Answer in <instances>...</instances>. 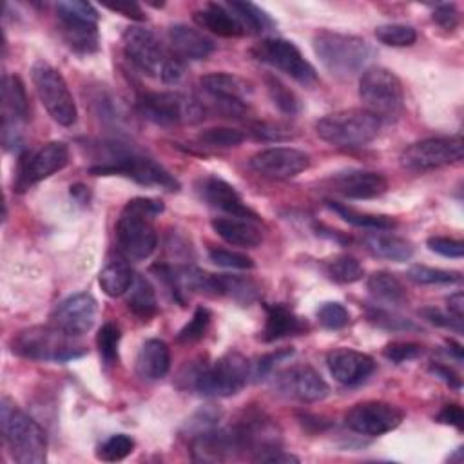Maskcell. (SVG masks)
I'll return each instance as SVG.
<instances>
[{
    "mask_svg": "<svg viewBox=\"0 0 464 464\" xmlns=\"http://www.w3.org/2000/svg\"><path fill=\"white\" fill-rule=\"evenodd\" d=\"M2 433L9 455L18 464H42L47 457V435L27 413L7 397L2 399Z\"/></svg>",
    "mask_w": 464,
    "mask_h": 464,
    "instance_id": "3",
    "label": "cell"
},
{
    "mask_svg": "<svg viewBox=\"0 0 464 464\" xmlns=\"http://www.w3.org/2000/svg\"><path fill=\"white\" fill-rule=\"evenodd\" d=\"M462 154L460 136L426 138L408 145L401 154V163L410 170H431L460 161Z\"/></svg>",
    "mask_w": 464,
    "mask_h": 464,
    "instance_id": "14",
    "label": "cell"
},
{
    "mask_svg": "<svg viewBox=\"0 0 464 464\" xmlns=\"http://www.w3.org/2000/svg\"><path fill=\"white\" fill-rule=\"evenodd\" d=\"M163 212V203L154 198H134L120 212L114 236L125 259H147L158 246L154 218Z\"/></svg>",
    "mask_w": 464,
    "mask_h": 464,
    "instance_id": "1",
    "label": "cell"
},
{
    "mask_svg": "<svg viewBox=\"0 0 464 464\" xmlns=\"http://www.w3.org/2000/svg\"><path fill=\"white\" fill-rule=\"evenodd\" d=\"M388 181L373 170H348L332 178V190L350 199H372L384 194Z\"/></svg>",
    "mask_w": 464,
    "mask_h": 464,
    "instance_id": "23",
    "label": "cell"
},
{
    "mask_svg": "<svg viewBox=\"0 0 464 464\" xmlns=\"http://www.w3.org/2000/svg\"><path fill=\"white\" fill-rule=\"evenodd\" d=\"M248 163L257 174L286 179L306 170L310 167V156L294 147H270L256 152Z\"/></svg>",
    "mask_w": 464,
    "mask_h": 464,
    "instance_id": "19",
    "label": "cell"
},
{
    "mask_svg": "<svg viewBox=\"0 0 464 464\" xmlns=\"http://www.w3.org/2000/svg\"><path fill=\"white\" fill-rule=\"evenodd\" d=\"M326 364L332 377L344 386L362 382L375 370V361L372 355L350 348L332 350L326 357Z\"/></svg>",
    "mask_w": 464,
    "mask_h": 464,
    "instance_id": "22",
    "label": "cell"
},
{
    "mask_svg": "<svg viewBox=\"0 0 464 464\" xmlns=\"http://www.w3.org/2000/svg\"><path fill=\"white\" fill-rule=\"evenodd\" d=\"M105 7L111 9V11H114V13L123 14V16H127V18L138 20V22L145 18V14H143V11H141V7H140L138 4H105Z\"/></svg>",
    "mask_w": 464,
    "mask_h": 464,
    "instance_id": "55",
    "label": "cell"
},
{
    "mask_svg": "<svg viewBox=\"0 0 464 464\" xmlns=\"http://www.w3.org/2000/svg\"><path fill=\"white\" fill-rule=\"evenodd\" d=\"M227 5L241 20L248 34H259L274 25L272 18L252 2H227Z\"/></svg>",
    "mask_w": 464,
    "mask_h": 464,
    "instance_id": "36",
    "label": "cell"
},
{
    "mask_svg": "<svg viewBox=\"0 0 464 464\" xmlns=\"http://www.w3.org/2000/svg\"><path fill=\"white\" fill-rule=\"evenodd\" d=\"M125 294H127V308L134 315H138L141 319H149L156 314V310H158L156 292L145 276L134 274L132 285L129 286V290Z\"/></svg>",
    "mask_w": 464,
    "mask_h": 464,
    "instance_id": "32",
    "label": "cell"
},
{
    "mask_svg": "<svg viewBox=\"0 0 464 464\" xmlns=\"http://www.w3.org/2000/svg\"><path fill=\"white\" fill-rule=\"evenodd\" d=\"M212 230L228 245L243 246V248H256L263 241L261 230L254 225V221L241 219V218H216L210 221Z\"/></svg>",
    "mask_w": 464,
    "mask_h": 464,
    "instance_id": "27",
    "label": "cell"
},
{
    "mask_svg": "<svg viewBox=\"0 0 464 464\" xmlns=\"http://www.w3.org/2000/svg\"><path fill=\"white\" fill-rule=\"evenodd\" d=\"M92 176H123L130 178L140 185L160 187L165 190H178L179 181L158 161L149 156L136 152H116L107 156L103 161L89 167Z\"/></svg>",
    "mask_w": 464,
    "mask_h": 464,
    "instance_id": "7",
    "label": "cell"
},
{
    "mask_svg": "<svg viewBox=\"0 0 464 464\" xmlns=\"http://www.w3.org/2000/svg\"><path fill=\"white\" fill-rule=\"evenodd\" d=\"M29 102L24 82L16 74H4L2 78V138L4 145L18 143L16 125L27 121Z\"/></svg>",
    "mask_w": 464,
    "mask_h": 464,
    "instance_id": "20",
    "label": "cell"
},
{
    "mask_svg": "<svg viewBox=\"0 0 464 464\" xmlns=\"http://www.w3.org/2000/svg\"><path fill=\"white\" fill-rule=\"evenodd\" d=\"M203 98L199 100L203 111L221 114L225 118H241L246 112V96L252 92L250 85L230 72H210L199 80Z\"/></svg>",
    "mask_w": 464,
    "mask_h": 464,
    "instance_id": "11",
    "label": "cell"
},
{
    "mask_svg": "<svg viewBox=\"0 0 464 464\" xmlns=\"http://www.w3.org/2000/svg\"><path fill=\"white\" fill-rule=\"evenodd\" d=\"M359 96L364 109L379 120H393L402 111L401 80L386 67H368L362 71Z\"/></svg>",
    "mask_w": 464,
    "mask_h": 464,
    "instance_id": "10",
    "label": "cell"
},
{
    "mask_svg": "<svg viewBox=\"0 0 464 464\" xmlns=\"http://www.w3.org/2000/svg\"><path fill=\"white\" fill-rule=\"evenodd\" d=\"M368 319L373 324L386 328V330H415L417 328L410 319H404L401 315H395V314H392L388 310H381V308H373L368 314Z\"/></svg>",
    "mask_w": 464,
    "mask_h": 464,
    "instance_id": "49",
    "label": "cell"
},
{
    "mask_svg": "<svg viewBox=\"0 0 464 464\" xmlns=\"http://www.w3.org/2000/svg\"><path fill=\"white\" fill-rule=\"evenodd\" d=\"M366 248L382 259L390 261H408L413 256V245L406 237L395 236V234H386L382 230H373L364 236Z\"/></svg>",
    "mask_w": 464,
    "mask_h": 464,
    "instance_id": "31",
    "label": "cell"
},
{
    "mask_svg": "<svg viewBox=\"0 0 464 464\" xmlns=\"http://www.w3.org/2000/svg\"><path fill=\"white\" fill-rule=\"evenodd\" d=\"M123 51L127 60L143 74L161 80L163 83H178L183 76V60L169 51L161 40L147 27L130 25L125 29Z\"/></svg>",
    "mask_w": 464,
    "mask_h": 464,
    "instance_id": "2",
    "label": "cell"
},
{
    "mask_svg": "<svg viewBox=\"0 0 464 464\" xmlns=\"http://www.w3.org/2000/svg\"><path fill=\"white\" fill-rule=\"evenodd\" d=\"M431 18L444 29H455L459 24V11L455 4H440L433 9Z\"/></svg>",
    "mask_w": 464,
    "mask_h": 464,
    "instance_id": "52",
    "label": "cell"
},
{
    "mask_svg": "<svg viewBox=\"0 0 464 464\" xmlns=\"http://www.w3.org/2000/svg\"><path fill=\"white\" fill-rule=\"evenodd\" d=\"M381 120L366 109H343L315 123V132L323 141L344 149L368 145L377 138Z\"/></svg>",
    "mask_w": 464,
    "mask_h": 464,
    "instance_id": "5",
    "label": "cell"
},
{
    "mask_svg": "<svg viewBox=\"0 0 464 464\" xmlns=\"http://www.w3.org/2000/svg\"><path fill=\"white\" fill-rule=\"evenodd\" d=\"M69 163V147L63 141H49L38 149L25 152L18 161L14 188L27 190L34 183L53 176Z\"/></svg>",
    "mask_w": 464,
    "mask_h": 464,
    "instance_id": "15",
    "label": "cell"
},
{
    "mask_svg": "<svg viewBox=\"0 0 464 464\" xmlns=\"http://www.w3.org/2000/svg\"><path fill=\"white\" fill-rule=\"evenodd\" d=\"M136 373L145 381H158L167 375L170 368V350L161 339H147L136 355Z\"/></svg>",
    "mask_w": 464,
    "mask_h": 464,
    "instance_id": "26",
    "label": "cell"
},
{
    "mask_svg": "<svg viewBox=\"0 0 464 464\" xmlns=\"http://www.w3.org/2000/svg\"><path fill=\"white\" fill-rule=\"evenodd\" d=\"M60 33L65 44L76 53H94L98 49V22L78 20V18H58Z\"/></svg>",
    "mask_w": 464,
    "mask_h": 464,
    "instance_id": "30",
    "label": "cell"
},
{
    "mask_svg": "<svg viewBox=\"0 0 464 464\" xmlns=\"http://www.w3.org/2000/svg\"><path fill=\"white\" fill-rule=\"evenodd\" d=\"M265 82H266V91H268V96H270L272 103H274L281 112L294 116V114H297V112L301 111V102H299V98H297L295 92H294L290 87H286L279 78L268 74Z\"/></svg>",
    "mask_w": 464,
    "mask_h": 464,
    "instance_id": "38",
    "label": "cell"
},
{
    "mask_svg": "<svg viewBox=\"0 0 464 464\" xmlns=\"http://www.w3.org/2000/svg\"><path fill=\"white\" fill-rule=\"evenodd\" d=\"M31 80L40 98V103L44 105L47 114L58 125L71 127L76 121L78 111L62 72L54 69L51 63L38 60L31 67Z\"/></svg>",
    "mask_w": 464,
    "mask_h": 464,
    "instance_id": "9",
    "label": "cell"
},
{
    "mask_svg": "<svg viewBox=\"0 0 464 464\" xmlns=\"http://www.w3.org/2000/svg\"><path fill=\"white\" fill-rule=\"evenodd\" d=\"M56 16L58 18H80L89 22H98V11L89 2L80 0H67L56 4Z\"/></svg>",
    "mask_w": 464,
    "mask_h": 464,
    "instance_id": "47",
    "label": "cell"
},
{
    "mask_svg": "<svg viewBox=\"0 0 464 464\" xmlns=\"http://www.w3.org/2000/svg\"><path fill=\"white\" fill-rule=\"evenodd\" d=\"M210 324V312L205 306H198L190 317V321L178 332L179 343H194L199 341Z\"/></svg>",
    "mask_w": 464,
    "mask_h": 464,
    "instance_id": "44",
    "label": "cell"
},
{
    "mask_svg": "<svg viewBox=\"0 0 464 464\" xmlns=\"http://www.w3.org/2000/svg\"><path fill=\"white\" fill-rule=\"evenodd\" d=\"M120 328L114 323H103L98 330L96 335V344H98V352L103 359L105 364H116L118 362V346H120Z\"/></svg>",
    "mask_w": 464,
    "mask_h": 464,
    "instance_id": "43",
    "label": "cell"
},
{
    "mask_svg": "<svg viewBox=\"0 0 464 464\" xmlns=\"http://www.w3.org/2000/svg\"><path fill=\"white\" fill-rule=\"evenodd\" d=\"M96 312H98L96 299L87 292H80L58 303L51 314V319H53V326H56L58 330H62L71 337H78L87 334L92 328Z\"/></svg>",
    "mask_w": 464,
    "mask_h": 464,
    "instance_id": "18",
    "label": "cell"
},
{
    "mask_svg": "<svg viewBox=\"0 0 464 464\" xmlns=\"http://www.w3.org/2000/svg\"><path fill=\"white\" fill-rule=\"evenodd\" d=\"M252 56L266 63L303 85H312L317 80L314 65L303 56L299 47L285 38H265L250 49Z\"/></svg>",
    "mask_w": 464,
    "mask_h": 464,
    "instance_id": "13",
    "label": "cell"
},
{
    "mask_svg": "<svg viewBox=\"0 0 464 464\" xmlns=\"http://www.w3.org/2000/svg\"><path fill=\"white\" fill-rule=\"evenodd\" d=\"M324 272L332 281L343 283V285L355 283L364 276L362 265L353 256H348V254H341L328 259L324 263Z\"/></svg>",
    "mask_w": 464,
    "mask_h": 464,
    "instance_id": "37",
    "label": "cell"
},
{
    "mask_svg": "<svg viewBox=\"0 0 464 464\" xmlns=\"http://www.w3.org/2000/svg\"><path fill=\"white\" fill-rule=\"evenodd\" d=\"M208 257L218 266L225 268H236V270H250L254 268V259L246 254L227 250V248H210Z\"/></svg>",
    "mask_w": 464,
    "mask_h": 464,
    "instance_id": "46",
    "label": "cell"
},
{
    "mask_svg": "<svg viewBox=\"0 0 464 464\" xmlns=\"http://www.w3.org/2000/svg\"><path fill=\"white\" fill-rule=\"evenodd\" d=\"M56 326H31L13 339V352L34 361L65 362L83 355L82 346Z\"/></svg>",
    "mask_w": 464,
    "mask_h": 464,
    "instance_id": "8",
    "label": "cell"
},
{
    "mask_svg": "<svg viewBox=\"0 0 464 464\" xmlns=\"http://www.w3.org/2000/svg\"><path fill=\"white\" fill-rule=\"evenodd\" d=\"M207 294L223 295L241 304H250L257 299V286L252 279L228 274H208Z\"/></svg>",
    "mask_w": 464,
    "mask_h": 464,
    "instance_id": "29",
    "label": "cell"
},
{
    "mask_svg": "<svg viewBox=\"0 0 464 464\" xmlns=\"http://www.w3.org/2000/svg\"><path fill=\"white\" fill-rule=\"evenodd\" d=\"M132 450H134V440L125 433H116L98 446L96 457L103 462H118L129 457Z\"/></svg>",
    "mask_w": 464,
    "mask_h": 464,
    "instance_id": "42",
    "label": "cell"
},
{
    "mask_svg": "<svg viewBox=\"0 0 464 464\" xmlns=\"http://www.w3.org/2000/svg\"><path fill=\"white\" fill-rule=\"evenodd\" d=\"M314 53L330 74L343 80L361 72L372 58V47L364 38L328 29L314 36Z\"/></svg>",
    "mask_w": 464,
    "mask_h": 464,
    "instance_id": "4",
    "label": "cell"
},
{
    "mask_svg": "<svg viewBox=\"0 0 464 464\" xmlns=\"http://www.w3.org/2000/svg\"><path fill=\"white\" fill-rule=\"evenodd\" d=\"M194 22L201 29H207L223 38H237L248 34L241 20L228 9L227 4H207L203 9L194 13Z\"/></svg>",
    "mask_w": 464,
    "mask_h": 464,
    "instance_id": "25",
    "label": "cell"
},
{
    "mask_svg": "<svg viewBox=\"0 0 464 464\" xmlns=\"http://www.w3.org/2000/svg\"><path fill=\"white\" fill-rule=\"evenodd\" d=\"M140 114L156 125H176L181 121H198L205 111L196 98L174 91L143 92L138 98Z\"/></svg>",
    "mask_w": 464,
    "mask_h": 464,
    "instance_id": "12",
    "label": "cell"
},
{
    "mask_svg": "<svg viewBox=\"0 0 464 464\" xmlns=\"http://www.w3.org/2000/svg\"><path fill=\"white\" fill-rule=\"evenodd\" d=\"M266 319L263 326V341H277L288 335H299L306 330V324L285 304H265Z\"/></svg>",
    "mask_w": 464,
    "mask_h": 464,
    "instance_id": "28",
    "label": "cell"
},
{
    "mask_svg": "<svg viewBox=\"0 0 464 464\" xmlns=\"http://www.w3.org/2000/svg\"><path fill=\"white\" fill-rule=\"evenodd\" d=\"M243 140H245V134L232 127H208L198 134L199 143H203L205 147H214V149L237 147Z\"/></svg>",
    "mask_w": 464,
    "mask_h": 464,
    "instance_id": "41",
    "label": "cell"
},
{
    "mask_svg": "<svg viewBox=\"0 0 464 464\" xmlns=\"http://www.w3.org/2000/svg\"><path fill=\"white\" fill-rule=\"evenodd\" d=\"M426 245L431 252L440 254L444 257L460 259L464 254V243L460 239H453V237H446V236H431V237H428Z\"/></svg>",
    "mask_w": 464,
    "mask_h": 464,
    "instance_id": "50",
    "label": "cell"
},
{
    "mask_svg": "<svg viewBox=\"0 0 464 464\" xmlns=\"http://www.w3.org/2000/svg\"><path fill=\"white\" fill-rule=\"evenodd\" d=\"M408 277L419 285H453L462 279L457 270L433 268L426 265H413L408 268Z\"/></svg>",
    "mask_w": 464,
    "mask_h": 464,
    "instance_id": "39",
    "label": "cell"
},
{
    "mask_svg": "<svg viewBox=\"0 0 464 464\" xmlns=\"http://www.w3.org/2000/svg\"><path fill=\"white\" fill-rule=\"evenodd\" d=\"M446 306H448V314L459 321H462L464 317V295L462 292H455L446 299Z\"/></svg>",
    "mask_w": 464,
    "mask_h": 464,
    "instance_id": "56",
    "label": "cell"
},
{
    "mask_svg": "<svg viewBox=\"0 0 464 464\" xmlns=\"http://www.w3.org/2000/svg\"><path fill=\"white\" fill-rule=\"evenodd\" d=\"M402 410L392 402L362 401L348 410L344 422L355 433L379 437L395 430L402 422Z\"/></svg>",
    "mask_w": 464,
    "mask_h": 464,
    "instance_id": "17",
    "label": "cell"
},
{
    "mask_svg": "<svg viewBox=\"0 0 464 464\" xmlns=\"http://www.w3.org/2000/svg\"><path fill=\"white\" fill-rule=\"evenodd\" d=\"M437 420L442 424H450L455 426L459 430H462L464 424V411L460 408V404H446L439 413H437Z\"/></svg>",
    "mask_w": 464,
    "mask_h": 464,
    "instance_id": "54",
    "label": "cell"
},
{
    "mask_svg": "<svg viewBox=\"0 0 464 464\" xmlns=\"http://www.w3.org/2000/svg\"><path fill=\"white\" fill-rule=\"evenodd\" d=\"M272 386L279 395L299 402L323 401L330 392L326 381L308 364H290L279 370L272 377Z\"/></svg>",
    "mask_w": 464,
    "mask_h": 464,
    "instance_id": "16",
    "label": "cell"
},
{
    "mask_svg": "<svg viewBox=\"0 0 464 464\" xmlns=\"http://www.w3.org/2000/svg\"><path fill=\"white\" fill-rule=\"evenodd\" d=\"M370 294L386 303V304H404L406 303V288L404 285L401 283V279L397 276H393L392 272H386V270H379V272H373L370 277H368V283H366Z\"/></svg>",
    "mask_w": 464,
    "mask_h": 464,
    "instance_id": "34",
    "label": "cell"
},
{
    "mask_svg": "<svg viewBox=\"0 0 464 464\" xmlns=\"http://www.w3.org/2000/svg\"><path fill=\"white\" fill-rule=\"evenodd\" d=\"M328 207L337 212L346 223L359 227V228H368V230H390L395 227V219H392L390 216H379V214H368V212H361L355 210L348 205H343L339 201H326Z\"/></svg>",
    "mask_w": 464,
    "mask_h": 464,
    "instance_id": "35",
    "label": "cell"
},
{
    "mask_svg": "<svg viewBox=\"0 0 464 464\" xmlns=\"http://www.w3.org/2000/svg\"><path fill=\"white\" fill-rule=\"evenodd\" d=\"M384 357L395 364L411 361L415 357H419L422 353V346L417 343H410V341H395L384 346L382 350Z\"/></svg>",
    "mask_w": 464,
    "mask_h": 464,
    "instance_id": "48",
    "label": "cell"
},
{
    "mask_svg": "<svg viewBox=\"0 0 464 464\" xmlns=\"http://www.w3.org/2000/svg\"><path fill=\"white\" fill-rule=\"evenodd\" d=\"M375 38L390 47H408L415 44L417 31L406 24H384L375 27Z\"/></svg>",
    "mask_w": 464,
    "mask_h": 464,
    "instance_id": "40",
    "label": "cell"
},
{
    "mask_svg": "<svg viewBox=\"0 0 464 464\" xmlns=\"http://www.w3.org/2000/svg\"><path fill=\"white\" fill-rule=\"evenodd\" d=\"M198 192L205 203L210 207L227 212L232 218H241L248 221H257L259 216L243 201L239 192L223 178L207 176L201 178L198 185Z\"/></svg>",
    "mask_w": 464,
    "mask_h": 464,
    "instance_id": "21",
    "label": "cell"
},
{
    "mask_svg": "<svg viewBox=\"0 0 464 464\" xmlns=\"http://www.w3.org/2000/svg\"><path fill=\"white\" fill-rule=\"evenodd\" d=\"M132 279H134V272L125 259L107 261L98 276V283L109 297L123 295L132 285Z\"/></svg>",
    "mask_w": 464,
    "mask_h": 464,
    "instance_id": "33",
    "label": "cell"
},
{
    "mask_svg": "<svg viewBox=\"0 0 464 464\" xmlns=\"http://www.w3.org/2000/svg\"><path fill=\"white\" fill-rule=\"evenodd\" d=\"M317 321L328 330H341L350 323V314L341 303L328 301L317 308Z\"/></svg>",
    "mask_w": 464,
    "mask_h": 464,
    "instance_id": "45",
    "label": "cell"
},
{
    "mask_svg": "<svg viewBox=\"0 0 464 464\" xmlns=\"http://www.w3.org/2000/svg\"><path fill=\"white\" fill-rule=\"evenodd\" d=\"M252 377V362L237 352H228L208 366L190 372L192 388L205 397H230Z\"/></svg>",
    "mask_w": 464,
    "mask_h": 464,
    "instance_id": "6",
    "label": "cell"
},
{
    "mask_svg": "<svg viewBox=\"0 0 464 464\" xmlns=\"http://www.w3.org/2000/svg\"><path fill=\"white\" fill-rule=\"evenodd\" d=\"M257 140L263 141H283V140H290L294 134L290 130V127L281 125V123H256L250 130Z\"/></svg>",
    "mask_w": 464,
    "mask_h": 464,
    "instance_id": "51",
    "label": "cell"
},
{
    "mask_svg": "<svg viewBox=\"0 0 464 464\" xmlns=\"http://www.w3.org/2000/svg\"><path fill=\"white\" fill-rule=\"evenodd\" d=\"M170 51L179 60H205L216 49L212 38H208L203 31L194 29L187 24H174L167 31Z\"/></svg>",
    "mask_w": 464,
    "mask_h": 464,
    "instance_id": "24",
    "label": "cell"
},
{
    "mask_svg": "<svg viewBox=\"0 0 464 464\" xmlns=\"http://www.w3.org/2000/svg\"><path fill=\"white\" fill-rule=\"evenodd\" d=\"M420 314H422L430 323H433V324H437V326L455 330L457 334L462 332V321L451 317L450 314H442V312L437 310V308H424V310H420Z\"/></svg>",
    "mask_w": 464,
    "mask_h": 464,
    "instance_id": "53",
    "label": "cell"
},
{
    "mask_svg": "<svg viewBox=\"0 0 464 464\" xmlns=\"http://www.w3.org/2000/svg\"><path fill=\"white\" fill-rule=\"evenodd\" d=\"M431 372H433L437 377H440L442 381H446L450 386L460 388V377H459L451 368H448V366H444V364H431Z\"/></svg>",
    "mask_w": 464,
    "mask_h": 464,
    "instance_id": "57",
    "label": "cell"
}]
</instances>
